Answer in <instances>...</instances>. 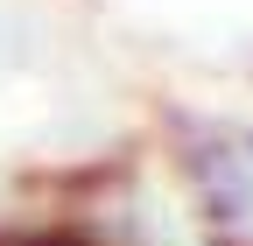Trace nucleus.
<instances>
[{"instance_id": "obj_1", "label": "nucleus", "mask_w": 253, "mask_h": 246, "mask_svg": "<svg viewBox=\"0 0 253 246\" xmlns=\"http://www.w3.org/2000/svg\"><path fill=\"white\" fill-rule=\"evenodd\" d=\"M183 183L197 197V218L218 246H253V127L232 120H183L176 141Z\"/></svg>"}]
</instances>
